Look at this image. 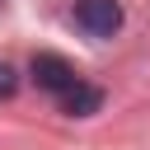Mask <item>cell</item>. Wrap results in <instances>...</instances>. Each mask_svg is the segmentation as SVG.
Returning a JSON list of instances; mask_svg holds the SVG:
<instances>
[{"mask_svg":"<svg viewBox=\"0 0 150 150\" xmlns=\"http://www.w3.org/2000/svg\"><path fill=\"white\" fill-rule=\"evenodd\" d=\"M75 23L89 38H112L122 28V5L117 0H75Z\"/></svg>","mask_w":150,"mask_h":150,"instance_id":"cell-1","label":"cell"},{"mask_svg":"<svg viewBox=\"0 0 150 150\" xmlns=\"http://www.w3.org/2000/svg\"><path fill=\"white\" fill-rule=\"evenodd\" d=\"M33 80H38V89H52V94H66L80 75H75V66L66 61V56H56V52H38L33 56Z\"/></svg>","mask_w":150,"mask_h":150,"instance_id":"cell-2","label":"cell"},{"mask_svg":"<svg viewBox=\"0 0 150 150\" xmlns=\"http://www.w3.org/2000/svg\"><path fill=\"white\" fill-rule=\"evenodd\" d=\"M103 108V89H94V84H84V80H75L66 94H61V112H70V117H94Z\"/></svg>","mask_w":150,"mask_h":150,"instance_id":"cell-3","label":"cell"},{"mask_svg":"<svg viewBox=\"0 0 150 150\" xmlns=\"http://www.w3.org/2000/svg\"><path fill=\"white\" fill-rule=\"evenodd\" d=\"M14 89H19V75H14V66H5V61H0V98H9Z\"/></svg>","mask_w":150,"mask_h":150,"instance_id":"cell-4","label":"cell"}]
</instances>
